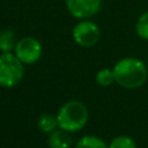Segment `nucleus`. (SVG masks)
<instances>
[{"label":"nucleus","mask_w":148,"mask_h":148,"mask_svg":"<svg viewBox=\"0 0 148 148\" xmlns=\"http://www.w3.org/2000/svg\"><path fill=\"white\" fill-rule=\"evenodd\" d=\"M75 148H109V146L95 135H86L79 140Z\"/></svg>","instance_id":"9d476101"},{"label":"nucleus","mask_w":148,"mask_h":148,"mask_svg":"<svg viewBox=\"0 0 148 148\" xmlns=\"http://www.w3.org/2000/svg\"><path fill=\"white\" fill-rule=\"evenodd\" d=\"M37 125H38V128H39L42 132L51 133V132H53V131L56 130V127L58 126L57 116H53V114H50V113L42 114V116L38 118Z\"/></svg>","instance_id":"1a4fd4ad"},{"label":"nucleus","mask_w":148,"mask_h":148,"mask_svg":"<svg viewBox=\"0 0 148 148\" xmlns=\"http://www.w3.org/2000/svg\"><path fill=\"white\" fill-rule=\"evenodd\" d=\"M114 80V74H113V69H109V68H103L101 71L97 72L96 74V82L99 86L106 87L113 83Z\"/></svg>","instance_id":"f8f14e48"},{"label":"nucleus","mask_w":148,"mask_h":148,"mask_svg":"<svg viewBox=\"0 0 148 148\" xmlns=\"http://www.w3.org/2000/svg\"><path fill=\"white\" fill-rule=\"evenodd\" d=\"M17 43L16 35L14 30L9 28H5L0 30V51L3 52H12L15 49V45Z\"/></svg>","instance_id":"6e6552de"},{"label":"nucleus","mask_w":148,"mask_h":148,"mask_svg":"<svg viewBox=\"0 0 148 148\" xmlns=\"http://www.w3.org/2000/svg\"><path fill=\"white\" fill-rule=\"evenodd\" d=\"M116 82L127 89L141 87L147 79V67L145 62L138 58L126 57L116 62L113 66Z\"/></svg>","instance_id":"f257e3e1"},{"label":"nucleus","mask_w":148,"mask_h":148,"mask_svg":"<svg viewBox=\"0 0 148 148\" xmlns=\"http://www.w3.org/2000/svg\"><path fill=\"white\" fill-rule=\"evenodd\" d=\"M47 145L50 148H69L72 145V139L68 135L67 131L54 130L50 133L47 139Z\"/></svg>","instance_id":"0eeeda50"},{"label":"nucleus","mask_w":148,"mask_h":148,"mask_svg":"<svg viewBox=\"0 0 148 148\" xmlns=\"http://www.w3.org/2000/svg\"><path fill=\"white\" fill-rule=\"evenodd\" d=\"M134 29L138 37H140L143 40H148V10L139 15Z\"/></svg>","instance_id":"9b49d317"},{"label":"nucleus","mask_w":148,"mask_h":148,"mask_svg":"<svg viewBox=\"0 0 148 148\" xmlns=\"http://www.w3.org/2000/svg\"><path fill=\"white\" fill-rule=\"evenodd\" d=\"M65 6L72 17L88 20L101 12L102 0H65Z\"/></svg>","instance_id":"423d86ee"},{"label":"nucleus","mask_w":148,"mask_h":148,"mask_svg":"<svg viewBox=\"0 0 148 148\" xmlns=\"http://www.w3.org/2000/svg\"><path fill=\"white\" fill-rule=\"evenodd\" d=\"M14 53L23 64L30 65L37 62L40 59L43 53V46L37 38L27 36L17 40Z\"/></svg>","instance_id":"39448f33"},{"label":"nucleus","mask_w":148,"mask_h":148,"mask_svg":"<svg viewBox=\"0 0 148 148\" xmlns=\"http://www.w3.org/2000/svg\"><path fill=\"white\" fill-rule=\"evenodd\" d=\"M58 126L67 132H77L82 130L88 121V110L79 101L66 102L57 114Z\"/></svg>","instance_id":"f03ea898"},{"label":"nucleus","mask_w":148,"mask_h":148,"mask_svg":"<svg viewBox=\"0 0 148 148\" xmlns=\"http://www.w3.org/2000/svg\"><path fill=\"white\" fill-rule=\"evenodd\" d=\"M72 37L79 46L91 47L99 40L101 29L90 18L79 20L72 30Z\"/></svg>","instance_id":"20e7f679"},{"label":"nucleus","mask_w":148,"mask_h":148,"mask_svg":"<svg viewBox=\"0 0 148 148\" xmlns=\"http://www.w3.org/2000/svg\"><path fill=\"white\" fill-rule=\"evenodd\" d=\"M109 148H136V145L132 138L127 135H119L110 142Z\"/></svg>","instance_id":"ddd939ff"},{"label":"nucleus","mask_w":148,"mask_h":148,"mask_svg":"<svg viewBox=\"0 0 148 148\" xmlns=\"http://www.w3.org/2000/svg\"><path fill=\"white\" fill-rule=\"evenodd\" d=\"M23 62L13 52L0 54V86L5 88L15 87L24 75Z\"/></svg>","instance_id":"7ed1b4c3"}]
</instances>
